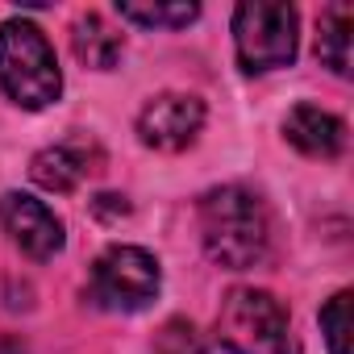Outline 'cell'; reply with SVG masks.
<instances>
[{
	"label": "cell",
	"mask_w": 354,
	"mask_h": 354,
	"mask_svg": "<svg viewBox=\"0 0 354 354\" xmlns=\"http://www.w3.org/2000/svg\"><path fill=\"white\" fill-rule=\"evenodd\" d=\"M0 225H5V234L13 238V246H21L38 263L55 259L63 250V242H67L63 221L55 217V209L42 205L30 192H5L0 196Z\"/></svg>",
	"instance_id": "52a82bcc"
},
{
	"label": "cell",
	"mask_w": 354,
	"mask_h": 354,
	"mask_svg": "<svg viewBox=\"0 0 354 354\" xmlns=\"http://www.w3.org/2000/svg\"><path fill=\"white\" fill-rule=\"evenodd\" d=\"M158 259L142 246H109L88 275V300L104 313H142L158 296Z\"/></svg>",
	"instance_id": "5b68a950"
},
{
	"label": "cell",
	"mask_w": 354,
	"mask_h": 354,
	"mask_svg": "<svg viewBox=\"0 0 354 354\" xmlns=\"http://www.w3.org/2000/svg\"><path fill=\"white\" fill-rule=\"evenodd\" d=\"M154 354H205V337L196 333L192 321L171 317V321L154 333Z\"/></svg>",
	"instance_id": "5bb4252c"
},
{
	"label": "cell",
	"mask_w": 354,
	"mask_h": 354,
	"mask_svg": "<svg viewBox=\"0 0 354 354\" xmlns=\"http://www.w3.org/2000/svg\"><path fill=\"white\" fill-rule=\"evenodd\" d=\"M205 129V100L192 92H158L138 113V138L150 150L180 154L188 150Z\"/></svg>",
	"instance_id": "8992f818"
},
{
	"label": "cell",
	"mask_w": 354,
	"mask_h": 354,
	"mask_svg": "<svg viewBox=\"0 0 354 354\" xmlns=\"http://www.w3.org/2000/svg\"><path fill=\"white\" fill-rule=\"evenodd\" d=\"M296 9L279 0H242L234 9V50L242 71L263 75L296 59Z\"/></svg>",
	"instance_id": "277c9868"
},
{
	"label": "cell",
	"mask_w": 354,
	"mask_h": 354,
	"mask_svg": "<svg viewBox=\"0 0 354 354\" xmlns=\"http://www.w3.org/2000/svg\"><path fill=\"white\" fill-rule=\"evenodd\" d=\"M350 30H354V17L346 5H329L317 21V59L342 80L350 75Z\"/></svg>",
	"instance_id": "7c38bea8"
},
{
	"label": "cell",
	"mask_w": 354,
	"mask_h": 354,
	"mask_svg": "<svg viewBox=\"0 0 354 354\" xmlns=\"http://www.w3.org/2000/svg\"><path fill=\"white\" fill-rule=\"evenodd\" d=\"M96 158H100L96 146H88L84 138H71V142L38 150L34 162H30V175H34V184L46 188V192H75L96 171Z\"/></svg>",
	"instance_id": "ba28073f"
},
{
	"label": "cell",
	"mask_w": 354,
	"mask_h": 354,
	"mask_svg": "<svg viewBox=\"0 0 354 354\" xmlns=\"http://www.w3.org/2000/svg\"><path fill=\"white\" fill-rule=\"evenodd\" d=\"M117 17L142 30H184L201 17V5H188V0H117Z\"/></svg>",
	"instance_id": "8fae6325"
},
{
	"label": "cell",
	"mask_w": 354,
	"mask_h": 354,
	"mask_svg": "<svg viewBox=\"0 0 354 354\" xmlns=\"http://www.w3.org/2000/svg\"><path fill=\"white\" fill-rule=\"evenodd\" d=\"M0 88L17 109H30V113L50 109L63 92L55 46L26 17H9L0 26Z\"/></svg>",
	"instance_id": "7a4b0ae2"
},
{
	"label": "cell",
	"mask_w": 354,
	"mask_h": 354,
	"mask_svg": "<svg viewBox=\"0 0 354 354\" xmlns=\"http://www.w3.org/2000/svg\"><path fill=\"white\" fill-rule=\"evenodd\" d=\"M201 242H205V254L225 267V271H250V267H263L267 254H271V213L267 205L238 188V184H225V188H213L201 196Z\"/></svg>",
	"instance_id": "6da1fadb"
},
{
	"label": "cell",
	"mask_w": 354,
	"mask_h": 354,
	"mask_svg": "<svg viewBox=\"0 0 354 354\" xmlns=\"http://www.w3.org/2000/svg\"><path fill=\"white\" fill-rule=\"evenodd\" d=\"M71 46H75L80 63H88V67H96V71H113L117 59H121L125 38H121L100 13H88V17L75 21V30H71Z\"/></svg>",
	"instance_id": "30bf717a"
},
{
	"label": "cell",
	"mask_w": 354,
	"mask_h": 354,
	"mask_svg": "<svg viewBox=\"0 0 354 354\" xmlns=\"http://www.w3.org/2000/svg\"><path fill=\"white\" fill-rule=\"evenodd\" d=\"M321 333H325L329 354H350V292L346 288L329 296V304L321 308Z\"/></svg>",
	"instance_id": "4fadbf2b"
},
{
	"label": "cell",
	"mask_w": 354,
	"mask_h": 354,
	"mask_svg": "<svg viewBox=\"0 0 354 354\" xmlns=\"http://www.w3.org/2000/svg\"><path fill=\"white\" fill-rule=\"evenodd\" d=\"M283 138L304 158H337L346 150V121L325 113L321 104H296L283 117Z\"/></svg>",
	"instance_id": "9c48e42d"
},
{
	"label": "cell",
	"mask_w": 354,
	"mask_h": 354,
	"mask_svg": "<svg viewBox=\"0 0 354 354\" xmlns=\"http://www.w3.org/2000/svg\"><path fill=\"white\" fill-rule=\"evenodd\" d=\"M217 333L230 354H300L288 308L263 288H234L221 300Z\"/></svg>",
	"instance_id": "3957f363"
}]
</instances>
